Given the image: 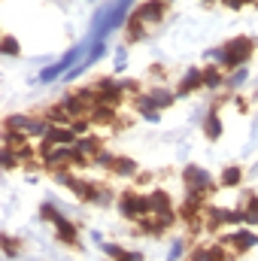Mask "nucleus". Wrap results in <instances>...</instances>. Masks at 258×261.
Returning a JSON list of instances; mask_svg holds the SVG:
<instances>
[{"label": "nucleus", "mask_w": 258, "mask_h": 261, "mask_svg": "<svg viewBox=\"0 0 258 261\" xmlns=\"http://www.w3.org/2000/svg\"><path fill=\"white\" fill-rule=\"evenodd\" d=\"M3 130H18L31 140H43L49 134V122L43 116H24V113H12L3 119Z\"/></svg>", "instance_id": "f03ea898"}, {"label": "nucleus", "mask_w": 258, "mask_h": 261, "mask_svg": "<svg viewBox=\"0 0 258 261\" xmlns=\"http://www.w3.org/2000/svg\"><path fill=\"white\" fill-rule=\"evenodd\" d=\"M200 88H203V70H200V67H189V70L183 73L179 85H176V97H189V94L200 91Z\"/></svg>", "instance_id": "f8f14e48"}, {"label": "nucleus", "mask_w": 258, "mask_h": 261, "mask_svg": "<svg viewBox=\"0 0 258 261\" xmlns=\"http://www.w3.org/2000/svg\"><path fill=\"white\" fill-rule=\"evenodd\" d=\"M200 3H203V6H216L219 0H200Z\"/></svg>", "instance_id": "ea45409f"}, {"label": "nucleus", "mask_w": 258, "mask_h": 261, "mask_svg": "<svg viewBox=\"0 0 258 261\" xmlns=\"http://www.w3.org/2000/svg\"><path fill=\"white\" fill-rule=\"evenodd\" d=\"M52 228H55V237H58V243H64V246H79V225H73L64 213H61V216L52 222Z\"/></svg>", "instance_id": "1a4fd4ad"}, {"label": "nucleus", "mask_w": 258, "mask_h": 261, "mask_svg": "<svg viewBox=\"0 0 258 261\" xmlns=\"http://www.w3.org/2000/svg\"><path fill=\"white\" fill-rule=\"evenodd\" d=\"M189 261H228V246H222V243H194L189 249Z\"/></svg>", "instance_id": "6e6552de"}, {"label": "nucleus", "mask_w": 258, "mask_h": 261, "mask_svg": "<svg viewBox=\"0 0 258 261\" xmlns=\"http://www.w3.org/2000/svg\"><path fill=\"white\" fill-rule=\"evenodd\" d=\"M183 182H186V189H200V192H210V195L219 189V182H213V173L200 164H186L183 167Z\"/></svg>", "instance_id": "39448f33"}, {"label": "nucleus", "mask_w": 258, "mask_h": 261, "mask_svg": "<svg viewBox=\"0 0 258 261\" xmlns=\"http://www.w3.org/2000/svg\"><path fill=\"white\" fill-rule=\"evenodd\" d=\"M164 3H167V6H173V0H164Z\"/></svg>", "instance_id": "79ce46f5"}, {"label": "nucleus", "mask_w": 258, "mask_h": 261, "mask_svg": "<svg viewBox=\"0 0 258 261\" xmlns=\"http://www.w3.org/2000/svg\"><path fill=\"white\" fill-rule=\"evenodd\" d=\"M186 249H189V243L183 240V237H176L173 243H170V252H167V261H179L186 255Z\"/></svg>", "instance_id": "f704fd0d"}, {"label": "nucleus", "mask_w": 258, "mask_h": 261, "mask_svg": "<svg viewBox=\"0 0 258 261\" xmlns=\"http://www.w3.org/2000/svg\"><path fill=\"white\" fill-rule=\"evenodd\" d=\"M122 261H146V255H143L140 249H125V255H122Z\"/></svg>", "instance_id": "4c0bfd02"}, {"label": "nucleus", "mask_w": 258, "mask_h": 261, "mask_svg": "<svg viewBox=\"0 0 258 261\" xmlns=\"http://www.w3.org/2000/svg\"><path fill=\"white\" fill-rule=\"evenodd\" d=\"M167 9H170V6H167L164 0H143L140 6H134V15L152 28V24H161V21L167 18Z\"/></svg>", "instance_id": "0eeeda50"}, {"label": "nucleus", "mask_w": 258, "mask_h": 261, "mask_svg": "<svg viewBox=\"0 0 258 261\" xmlns=\"http://www.w3.org/2000/svg\"><path fill=\"white\" fill-rule=\"evenodd\" d=\"M94 91H97L100 103H110V107H122V100H125V91H122V85H119L116 76H100V79H94Z\"/></svg>", "instance_id": "423d86ee"}, {"label": "nucleus", "mask_w": 258, "mask_h": 261, "mask_svg": "<svg viewBox=\"0 0 258 261\" xmlns=\"http://www.w3.org/2000/svg\"><path fill=\"white\" fill-rule=\"evenodd\" d=\"M116 110H119V107L97 103V107L91 110V116H88V119H91L94 125H104V128H107V125H116V119H119V113H116Z\"/></svg>", "instance_id": "412c9836"}, {"label": "nucleus", "mask_w": 258, "mask_h": 261, "mask_svg": "<svg viewBox=\"0 0 258 261\" xmlns=\"http://www.w3.org/2000/svg\"><path fill=\"white\" fill-rule=\"evenodd\" d=\"M146 197H149V210H152V216L167 213V210H176V206H173V197H170V192H164V189H152Z\"/></svg>", "instance_id": "aec40b11"}, {"label": "nucleus", "mask_w": 258, "mask_h": 261, "mask_svg": "<svg viewBox=\"0 0 258 261\" xmlns=\"http://www.w3.org/2000/svg\"><path fill=\"white\" fill-rule=\"evenodd\" d=\"M116 210H119V216H122V219H128V222H140V219L152 216V210H149V197L140 195V192H134V189L119 192Z\"/></svg>", "instance_id": "7ed1b4c3"}, {"label": "nucleus", "mask_w": 258, "mask_h": 261, "mask_svg": "<svg viewBox=\"0 0 258 261\" xmlns=\"http://www.w3.org/2000/svg\"><path fill=\"white\" fill-rule=\"evenodd\" d=\"M58 216H61V210H58L52 200H46V203L40 206V219H43V222H55Z\"/></svg>", "instance_id": "c9c22d12"}, {"label": "nucleus", "mask_w": 258, "mask_h": 261, "mask_svg": "<svg viewBox=\"0 0 258 261\" xmlns=\"http://www.w3.org/2000/svg\"><path fill=\"white\" fill-rule=\"evenodd\" d=\"M76 200H82V203H91L94 200V189H97V182H91V179H82V176H73L70 179V186H67Z\"/></svg>", "instance_id": "f3484780"}, {"label": "nucleus", "mask_w": 258, "mask_h": 261, "mask_svg": "<svg viewBox=\"0 0 258 261\" xmlns=\"http://www.w3.org/2000/svg\"><path fill=\"white\" fill-rule=\"evenodd\" d=\"M258 43L252 37H246V34H240V37H231L228 43H222V46H216V49H210L203 58H207V64H219L225 67L228 73L231 70H237V67H246L252 61V55H255Z\"/></svg>", "instance_id": "f257e3e1"}, {"label": "nucleus", "mask_w": 258, "mask_h": 261, "mask_svg": "<svg viewBox=\"0 0 258 261\" xmlns=\"http://www.w3.org/2000/svg\"><path fill=\"white\" fill-rule=\"evenodd\" d=\"M0 164H3V173H9V170H18L21 158H18L12 149H3V152H0Z\"/></svg>", "instance_id": "473e14b6"}, {"label": "nucleus", "mask_w": 258, "mask_h": 261, "mask_svg": "<svg viewBox=\"0 0 258 261\" xmlns=\"http://www.w3.org/2000/svg\"><path fill=\"white\" fill-rule=\"evenodd\" d=\"M246 79H249V70H246V67L231 70V73L225 76V91H228V94H231V91H240V88L246 85Z\"/></svg>", "instance_id": "b1692460"}, {"label": "nucleus", "mask_w": 258, "mask_h": 261, "mask_svg": "<svg viewBox=\"0 0 258 261\" xmlns=\"http://www.w3.org/2000/svg\"><path fill=\"white\" fill-rule=\"evenodd\" d=\"M3 255H6V258H18V255H21V240L3 234Z\"/></svg>", "instance_id": "2f4dec72"}, {"label": "nucleus", "mask_w": 258, "mask_h": 261, "mask_svg": "<svg viewBox=\"0 0 258 261\" xmlns=\"http://www.w3.org/2000/svg\"><path fill=\"white\" fill-rule=\"evenodd\" d=\"M76 149L94 158V155H97V152L104 149V140H100L97 134H85V137H79V140H76Z\"/></svg>", "instance_id": "393cba45"}, {"label": "nucleus", "mask_w": 258, "mask_h": 261, "mask_svg": "<svg viewBox=\"0 0 258 261\" xmlns=\"http://www.w3.org/2000/svg\"><path fill=\"white\" fill-rule=\"evenodd\" d=\"M116 158H119V155H113L110 149H100V152H97V155H94L91 161H94V167H100V170H113Z\"/></svg>", "instance_id": "7c9ffc66"}, {"label": "nucleus", "mask_w": 258, "mask_h": 261, "mask_svg": "<svg viewBox=\"0 0 258 261\" xmlns=\"http://www.w3.org/2000/svg\"><path fill=\"white\" fill-rule=\"evenodd\" d=\"M0 49H3V55H6V58H18V55H21V43L15 40V34H3Z\"/></svg>", "instance_id": "c85d7f7f"}, {"label": "nucleus", "mask_w": 258, "mask_h": 261, "mask_svg": "<svg viewBox=\"0 0 258 261\" xmlns=\"http://www.w3.org/2000/svg\"><path fill=\"white\" fill-rule=\"evenodd\" d=\"M146 28H149V24L140 21V18L131 12L128 21H125V40H128V43H140V40H146Z\"/></svg>", "instance_id": "5701e85b"}, {"label": "nucleus", "mask_w": 258, "mask_h": 261, "mask_svg": "<svg viewBox=\"0 0 258 261\" xmlns=\"http://www.w3.org/2000/svg\"><path fill=\"white\" fill-rule=\"evenodd\" d=\"M203 228H207L210 234H216V231L228 228V206H219V203H213V200H210V206L203 210Z\"/></svg>", "instance_id": "9d476101"}, {"label": "nucleus", "mask_w": 258, "mask_h": 261, "mask_svg": "<svg viewBox=\"0 0 258 261\" xmlns=\"http://www.w3.org/2000/svg\"><path fill=\"white\" fill-rule=\"evenodd\" d=\"M203 88L207 91H222L225 88V76H228V70L219 64H203Z\"/></svg>", "instance_id": "4468645a"}, {"label": "nucleus", "mask_w": 258, "mask_h": 261, "mask_svg": "<svg viewBox=\"0 0 258 261\" xmlns=\"http://www.w3.org/2000/svg\"><path fill=\"white\" fill-rule=\"evenodd\" d=\"M100 252H104L107 258H113V261H122V255H125V246H119V243H110V240H104V243H100Z\"/></svg>", "instance_id": "72a5a7b5"}, {"label": "nucleus", "mask_w": 258, "mask_h": 261, "mask_svg": "<svg viewBox=\"0 0 258 261\" xmlns=\"http://www.w3.org/2000/svg\"><path fill=\"white\" fill-rule=\"evenodd\" d=\"M237 210L243 213L246 225H249V228H255V225H258V192H243L240 200H237Z\"/></svg>", "instance_id": "ddd939ff"}, {"label": "nucleus", "mask_w": 258, "mask_h": 261, "mask_svg": "<svg viewBox=\"0 0 258 261\" xmlns=\"http://www.w3.org/2000/svg\"><path fill=\"white\" fill-rule=\"evenodd\" d=\"M149 97L155 100V107L158 110H170L179 97H176V88H167V85H152L149 88Z\"/></svg>", "instance_id": "a211bd4d"}, {"label": "nucleus", "mask_w": 258, "mask_h": 261, "mask_svg": "<svg viewBox=\"0 0 258 261\" xmlns=\"http://www.w3.org/2000/svg\"><path fill=\"white\" fill-rule=\"evenodd\" d=\"M110 173H113V176H119V179H137V173H140V164H137L131 155H119Z\"/></svg>", "instance_id": "6ab92c4d"}, {"label": "nucleus", "mask_w": 258, "mask_h": 261, "mask_svg": "<svg viewBox=\"0 0 258 261\" xmlns=\"http://www.w3.org/2000/svg\"><path fill=\"white\" fill-rule=\"evenodd\" d=\"M107 261H113V258H107Z\"/></svg>", "instance_id": "37998d69"}, {"label": "nucleus", "mask_w": 258, "mask_h": 261, "mask_svg": "<svg viewBox=\"0 0 258 261\" xmlns=\"http://www.w3.org/2000/svg\"><path fill=\"white\" fill-rule=\"evenodd\" d=\"M137 225H140V231H143L146 237H161V234H164V228L158 225V219H155V216H146V219H140Z\"/></svg>", "instance_id": "c756f323"}, {"label": "nucleus", "mask_w": 258, "mask_h": 261, "mask_svg": "<svg viewBox=\"0 0 258 261\" xmlns=\"http://www.w3.org/2000/svg\"><path fill=\"white\" fill-rule=\"evenodd\" d=\"M200 130H203V137L210 140V143H216L219 137H222V130H225V125H222V116H219V103H213L207 113H203V122H200Z\"/></svg>", "instance_id": "9b49d317"}, {"label": "nucleus", "mask_w": 258, "mask_h": 261, "mask_svg": "<svg viewBox=\"0 0 258 261\" xmlns=\"http://www.w3.org/2000/svg\"><path fill=\"white\" fill-rule=\"evenodd\" d=\"M43 119H46L49 125H70V122H73V119L67 116V110L61 107V103H55V107H49V110L43 113Z\"/></svg>", "instance_id": "bb28decb"}, {"label": "nucleus", "mask_w": 258, "mask_h": 261, "mask_svg": "<svg viewBox=\"0 0 258 261\" xmlns=\"http://www.w3.org/2000/svg\"><path fill=\"white\" fill-rule=\"evenodd\" d=\"M243 3H246V6H249V3H252V6H258V0H243Z\"/></svg>", "instance_id": "a19ab883"}, {"label": "nucleus", "mask_w": 258, "mask_h": 261, "mask_svg": "<svg viewBox=\"0 0 258 261\" xmlns=\"http://www.w3.org/2000/svg\"><path fill=\"white\" fill-rule=\"evenodd\" d=\"M219 3H222V6H225V9H231V12H240V9H243V6H246V3H243V0H219Z\"/></svg>", "instance_id": "58836bf2"}, {"label": "nucleus", "mask_w": 258, "mask_h": 261, "mask_svg": "<svg viewBox=\"0 0 258 261\" xmlns=\"http://www.w3.org/2000/svg\"><path fill=\"white\" fill-rule=\"evenodd\" d=\"M134 110H137V113H140V116H143L146 122H152V125H158V119H161V110L155 107V100L149 97V91H146V94H137V97H134Z\"/></svg>", "instance_id": "2eb2a0df"}, {"label": "nucleus", "mask_w": 258, "mask_h": 261, "mask_svg": "<svg viewBox=\"0 0 258 261\" xmlns=\"http://www.w3.org/2000/svg\"><path fill=\"white\" fill-rule=\"evenodd\" d=\"M116 200H119V195H116L107 182H97V189H94V200H91L94 206H113Z\"/></svg>", "instance_id": "a878e982"}, {"label": "nucleus", "mask_w": 258, "mask_h": 261, "mask_svg": "<svg viewBox=\"0 0 258 261\" xmlns=\"http://www.w3.org/2000/svg\"><path fill=\"white\" fill-rule=\"evenodd\" d=\"M128 64V46H119L116 49V70H125Z\"/></svg>", "instance_id": "e433bc0d"}, {"label": "nucleus", "mask_w": 258, "mask_h": 261, "mask_svg": "<svg viewBox=\"0 0 258 261\" xmlns=\"http://www.w3.org/2000/svg\"><path fill=\"white\" fill-rule=\"evenodd\" d=\"M219 243H222V246H228L234 255H246V252H252V249L258 246V234L249 228V225H243V228H234V231L222 234V237H219Z\"/></svg>", "instance_id": "20e7f679"}, {"label": "nucleus", "mask_w": 258, "mask_h": 261, "mask_svg": "<svg viewBox=\"0 0 258 261\" xmlns=\"http://www.w3.org/2000/svg\"><path fill=\"white\" fill-rule=\"evenodd\" d=\"M240 182H243V167L240 164H228L219 173V189H237Z\"/></svg>", "instance_id": "4be33fe9"}, {"label": "nucleus", "mask_w": 258, "mask_h": 261, "mask_svg": "<svg viewBox=\"0 0 258 261\" xmlns=\"http://www.w3.org/2000/svg\"><path fill=\"white\" fill-rule=\"evenodd\" d=\"M28 143H31V137H24V134H18V130H3V149L18 152V149L28 146Z\"/></svg>", "instance_id": "cd10ccee"}, {"label": "nucleus", "mask_w": 258, "mask_h": 261, "mask_svg": "<svg viewBox=\"0 0 258 261\" xmlns=\"http://www.w3.org/2000/svg\"><path fill=\"white\" fill-rule=\"evenodd\" d=\"M46 140L52 143V146H76V130L70 128V125H49V134H46Z\"/></svg>", "instance_id": "dca6fc26"}]
</instances>
